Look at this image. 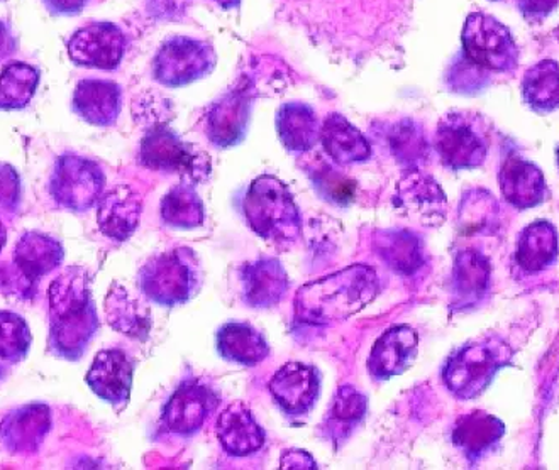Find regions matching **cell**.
I'll return each instance as SVG.
<instances>
[{
	"label": "cell",
	"mask_w": 559,
	"mask_h": 470,
	"mask_svg": "<svg viewBox=\"0 0 559 470\" xmlns=\"http://www.w3.org/2000/svg\"><path fill=\"white\" fill-rule=\"evenodd\" d=\"M141 208L140 195L129 186L110 190L98 204V227L107 238L126 241L140 226Z\"/></svg>",
	"instance_id": "25"
},
{
	"label": "cell",
	"mask_w": 559,
	"mask_h": 470,
	"mask_svg": "<svg viewBox=\"0 0 559 470\" xmlns=\"http://www.w3.org/2000/svg\"><path fill=\"white\" fill-rule=\"evenodd\" d=\"M512 358L514 350L502 337L473 340L448 359L442 381L457 399L478 398Z\"/></svg>",
	"instance_id": "4"
},
{
	"label": "cell",
	"mask_w": 559,
	"mask_h": 470,
	"mask_svg": "<svg viewBox=\"0 0 559 470\" xmlns=\"http://www.w3.org/2000/svg\"><path fill=\"white\" fill-rule=\"evenodd\" d=\"M138 281L144 297L171 309L183 305L201 291L204 272L192 249L178 248L147 261Z\"/></svg>",
	"instance_id": "5"
},
{
	"label": "cell",
	"mask_w": 559,
	"mask_h": 470,
	"mask_svg": "<svg viewBox=\"0 0 559 470\" xmlns=\"http://www.w3.org/2000/svg\"><path fill=\"white\" fill-rule=\"evenodd\" d=\"M559 253V238L555 226L537 220L519 236L515 264L525 276L539 275L555 263Z\"/></svg>",
	"instance_id": "28"
},
{
	"label": "cell",
	"mask_w": 559,
	"mask_h": 470,
	"mask_svg": "<svg viewBox=\"0 0 559 470\" xmlns=\"http://www.w3.org/2000/svg\"><path fill=\"white\" fill-rule=\"evenodd\" d=\"M556 159H558V166H559V147L556 149Z\"/></svg>",
	"instance_id": "47"
},
{
	"label": "cell",
	"mask_w": 559,
	"mask_h": 470,
	"mask_svg": "<svg viewBox=\"0 0 559 470\" xmlns=\"http://www.w3.org/2000/svg\"><path fill=\"white\" fill-rule=\"evenodd\" d=\"M419 335L408 325L389 328L374 342L368 359V371L378 381L401 376L417 359Z\"/></svg>",
	"instance_id": "18"
},
{
	"label": "cell",
	"mask_w": 559,
	"mask_h": 470,
	"mask_svg": "<svg viewBox=\"0 0 559 470\" xmlns=\"http://www.w3.org/2000/svg\"><path fill=\"white\" fill-rule=\"evenodd\" d=\"M463 51L469 63L487 72L512 73L518 69L519 48L506 24L488 14H469L463 27Z\"/></svg>",
	"instance_id": "7"
},
{
	"label": "cell",
	"mask_w": 559,
	"mask_h": 470,
	"mask_svg": "<svg viewBox=\"0 0 559 470\" xmlns=\"http://www.w3.org/2000/svg\"><path fill=\"white\" fill-rule=\"evenodd\" d=\"M140 161L150 170L178 173L187 183H202L211 174L209 156L167 128L147 132L141 141Z\"/></svg>",
	"instance_id": "8"
},
{
	"label": "cell",
	"mask_w": 559,
	"mask_h": 470,
	"mask_svg": "<svg viewBox=\"0 0 559 470\" xmlns=\"http://www.w3.org/2000/svg\"><path fill=\"white\" fill-rule=\"evenodd\" d=\"M219 401V393L211 384L201 379L183 381L163 410V425L174 435L190 438L204 429Z\"/></svg>",
	"instance_id": "11"
},
{
	"label": "cell",
	"mask_w": 559,
	"mask_h": 470,
	"mask_svg": "<svg viewBox=\"0 0 559 470\" xmlns=\"http://www.w3.org/2000/svg\"><path fill=\"white\" fill-rule=\"evenodd\" d=\"M85 4H87V0H46V5L51 11L61 12V14L79 12Z\"/></svg>",
	"instance_id": "43"
},
{
	"label": "cell",
	"mask_w": 559,
	"mask_h": 470,
	"mask_svg": "<svg viewBox=\"0 0 559 470\" xmlns=\"http://www.w3.org/2000/svg\"><path fill=\"white\" fill-rule=\"evenodd\" d=\"M491 285V264L475 249H463L454 257L451 275V309L468 312L487 300Z\"/></svg>",
	"instance_id": "17"
},
{
	"label": "cell",
	"mask_w": 559,
	"mask_h": 470,
	"mask_svg": "<svg viewBox=\"0 0 559 470\" xmlns=\"http://www.w3.org/2000/svg\"><path fill=\"white\" fill-rule=\"evenodd\" d=\"M270 393L280 410L288 417L309 413L321 395V373L304 362H288L270 381Z\"/></svg>",
	"instance_id": "13"
},
{
	"label": "cell",
	"mask_w": 559,
	"mask_h": 470,
	"mask_svg": "<svg viewBox=\"0 0 559 470\" xmlns=\"http://www.w3.org/2000/svg\"><path fill=\"white\" fill-rule=\"evenodd\" d=\"M122 109V91L107 80H84L73 94V110L85 122L98 128L116 124Z\"/></svg>",
	"instance_id": "24"
},
{
	"label": "cell",
	"mask_w": 559,
	"mask_h": 470,
	"mask_svg": "<svg viewBox=\"0 0 559 470\" xmlns=\"http://www.w3.org/2000/svg\"><path fill=\"white\" fill-rule=\"evenodd\" d=\"M390 153L408 170H417L429 156V144L424 136V129L413 119L390 125L386 136Z\"/></svg>",
	"instance_id": "35"
},
{
	"label": "cell",
	"mask_w": 559,
	"mask_h": 470,
	"mask_svg": "<svg viewBox=\"0 0 559 470\" xmlns=\"http://www.w3.org/2000/svg\"><path fill=\"white\" fill-rule=\"evenodd\" d=\"M20 204V178L9 165H0V208L15 210Z\"/></svg>",
	"instance_id": "41"
},
{
	"label": "cell",
	"mask_w": 559,
	"mask_h": 470,
	"mask_svg": "<svg viewBox=\"0 0 559 470\" xmlns=\"http://www.w3.org/2000/svg\"><path fill=\"white\" fill-rule=\"evenodd\" d=\"M253 110V92L250 82H241L217 98L209 109L205 132L214 146L226 149L245 140Z\"/></svg>",
	"instance_id": "12"
},
{
	"label": "cell",
	"mask_w": 559,
	"mask_h": 470,
	"mask_svg": "<svg viewBox=\"0 0 559 470\" xmlns=\"http://www.w3.org/2000/svg\"><path fill=\"white\" fill-rule=\"evenodd\" d=\"M519 9L527 21H540L548 17L559 5V0H518Z\"/></svg>",
	"instance_id": "42"
},
{
	"label": "cell",
	"mask_w": 559,
	"mask_h": 470,
	"mask_svg": "<svg viewBox=\"0 0 559 470\" xmlns=\"http://www.w3.org/2000/svg\"><path fill=\"white\" fill-rule=\"evenodd\" d=\"M219 4H223L224 8H233V5L238 4V0H216Z\"/></svg>",
	"instance_id": "46"
},
{
	"label": "cell",
	"mask_w": 559,
	"mask_h": 470,
	"mask_svg": "<svg viewBox=\"0 0 559 470\" xmlns=\"http://www.w3.org/2000/svg\"><path fill=\"white\" fill-rule=\"evenodd\" d=\"M106 186V174L97 162L67 155L58 159L51 178V195L60 207L87 212L97 204Z\"/></svg>",
	"instance_id": "10"
},
{
	"label": "cell",
	"mask_w": 559,
	"mask_h": 470,
	"mask_svg": "<svg viewBox=\"0 0 559 470\" xmlns=\"http://www.w3.org/2000/svg\"><path fill=\"white\" fill-rule=\"evenodd\" d=\"M216 67V51L209 43L174 36L156 53L153 73L165 87H183L204 79Z\"/></svg>",
	"instance_id": "9"
},
{
	"label": "cell",
	"mask_w": 559,
	"mask_h": 470,
	"mask_svg": "<svg viewBox=\"0 0 559 470\" xmlns=\"http://www.w3.org/2000/svg\"><path fill=\"white\" fill-rule=\"evenodd\" d=\"M216 347L221 358L231 364L253 367L270 355L265 335L253 325L231 322L217 330Z\"/></svg>",
	"instance_id": "27"
},
{
	"label": "cell",
	"mask_w": 559,
	"mask_h": 470,
	"mask_svg": "<svg viewBox=\"0 0 559 470\" xmlns=\"http://www.w3.org/2000/svg\"><path fill=\"white\" fill-rule=\"evenodd\" d=\"M393 204L423 226H441L447 220V195L438 181L416 170L399 183Z\"/></svg>",
	"instance_id": "15"
},
{
	"label": "cell",
	"mask_w": 559,
	"mask_h": 470,
	"mask_svg": "<svg viewBox=\"0 0 559 470\" xmlns=\"http://www.w3.org/2000/svg\"><path fill=\"white\" fill-rule=\"evenodd\" d=\"M500 190L507 204L519 210L537 207L549 198L545 174L534 162L511 153L500 168Z\"/></svg>",
	"instance_id": "20"
},
{
	"label": "cell",
	"mask_w": 559,
	"mask_h": 470,
	"mask_svg": "<svg viewBox=\"0 0 559 470\" xmlns=\"http://www.w3.org/2000/svg\"><path fill=\"white\" fill-rule=\"evenodd\" d=\"M522 98L537 113L559 109V63L540 61L525 72L522 79Z\"/></svg>",
	"instance_id": "31"
},
{
	"label": "cell",
	"mask_w": 559,
	"mask_h": 470,
	"mask_svg": "<svg viewBox=\"0 0 559 470\" xmlns=\"http://www.w3.org/2000/svg\"><path fill=\"white\" fill-rule=\"evenodd\" d=\"M15 39L12 38L11 31L0 21V61L11 57L14 53Z\"/></svg>",
	"instance_id": "44"
},
{
	"label": "cell",
	"mask_w": 559,
	"mask_h": 470,
	"mask_svg": "<svg viewBox=\"0 0 559 470\" xmlns=\"http://www.w3.org/2000/svg\"><path fill=\"white\" fill-rule=\"evenodd\" d=\"M367 396L353 386H343L333 399L331 410L325 417L324 433L331 441H344L364 423L367 417Z\"/></svg>",
	"instance_id": "32"
},
{
	"label": "cell",
	"mask_w": 559,
	"mask_h": 470,
	"mask_svg": "<svg viewBox=\"0 0 559 470\" xmlns=\"http://www.w3.org/2000/svg\"><path fill=\"white\" fill-rule=\"evenodd\" d=\"M239 282L241 300L254 310L273 309L287 297L288 276L278 260L263 257L246 263L239 272Z\"/></svg>",
	"instance_id": "19"
},
{
	"label": "cell",
	"mask_w": 559,
	"mask_h": 470,
	"mask_svg": "<svg viewBox=\"0 0 559 470\" xmlns=\"http://www.w3.org/2000/svg\"><path fill=\"white\" fill-rule=\"evenodd\" d=\"M204 204L189 183L178 184L162 200V220L177 230H192L204 224Z\"/></svg>",
	"instance_id": "34"
},
{
	"label": "cell",
	"mask_w": 559,
	"mask_h": 470,
	"mask_svg": "<svg viewBox=\"0 0 559 470\" xmlns=\"http://www.w3.org/2000/svg\"><path fill=\"white\" fill-rule=\"evenodd\" d=\"M5 241H8V232H5L4 224L0 220V251L4 249Z\"/></svg>",
	"instance_id": "45"
},
{
	"label": "cell",
	"mask_w": 559,
	"mask_h": 470,
	"mask_svg": "<svg viewBox=\"0 0 559 470\" xmlns=\"http://www.w3.org/2000/svg\"><path fill=\"white\" fill-rule=\"evenodd\" d=\"M503 435L506 425L499 418L491 417L485 411H473L457 420L451 441L454 447L462 451L463 457L475 466L485 457L491 456V451L497 450Z\"/></svg>",
	"instance_id": "21"
},
{
	"label": "cell",
	"mask_w": 559,
	"mask_h": 470,
	"mask_svg": "<svg viewBox=\"0 0 559 470\" xmlns=\"http://www.w3.org/2000/svg\"><path fill=\"white\" fill-rule=\"evenodd\" d=\"M51 426L48 407L29 405L11 411L0 423V442L12 454H33Z\"/></svg>",
	"instance_id": "23"
},
{
	"label": "cell",
	"mask_w": 559,
	"mask_h": 470,
	"mask_svg": "<svg viewBox=\"0 0 559 470\" xmlns=\"http://www.w3.org/2000/svg\"><path fill=\"white\" fill-rule=\"evenodd\" d=\"M318 113L302 103H290L276 112V132L280 141L290 153H306L321 141Z\"/></svg>",
	"instance_id": "29"
},
{
	"label": "cell",
	"mask_w": 559,
	"mask_h": 470,
	"mask_svg": "<svg viewBox=\"0 0 559 470\" xmlns=\"http://www.w3.org/2000/svg\"><path fill=\"white\" fill-rule=\"evenodd\" d=\"M487 121L468 112L442 117L436 132V150L442 165L453 171L475 170L488 156Z\"/></svg>",
	"instance_id": "6"
},
{
	"label": "cell",
	"mask_w": 559,
	"mask_h": 470,
	"mask_svg": "<svg viewBox=\"0 0 559 470\" xmlns=\"http://www.w3.org/2000/svg\"><path fill=\"white\" fill-rule=\"evenodd\" d=\"M319 143L324 147L329 158L340 166L356 165L371 158V146L364 132L358 131L340 113H331L322 122Z\"/></svg>",
	"instance_id": "26"
},
{
	"label": "cell",
	"mask_w": 559,
	"mask_h": 470,
	"mask_svg": "<svg viewBox=\"0 0 559 470\" xmlns=\"http://www.w3.org/2000/svg\"><path fill=\"white\" fill-rule=\"evenodd\" d=\"M251 229L276 248H290L302 232L299 208L294 195L278 178L258 177L246 192L242 204Z\"/></svg>",
	"instance_id": "2"
},
{
	"label": "cell",
	"mask_w": 559,
	"mask_h": 470,
	"mask_svg": "<svg viewBox=\"0 0 559 470\" xmlns=\"http://www.w3.org/2000/svg\"><path fill=\"white\" fill-rule=\"evenodd\" d=\"M493 2H496V0H493Z\"/></svg>",
	"instance_id": "48"
},
{
	"label": "cell",
	"mask_w": 559,
	"mask_h": 470,
	"mask_svg": "<svg viewBox=\"0 0 559 470\" xmlns=\"http://www.w3.org/2000/svg\"><path fill=\"white\" fill-rule=\"evenodd\" d=\"M31 332L26 321L12 312H0V359L23 361L29 352Z\"/></svg>",
	"instance_id": "39"
},
{
	"label": "cell",
	"mask_w": 559,
	"mask_h": 470,
	"mask_svg": "<svg viewBox=\"0 0 559 470\" xmlns=\"http://www.w3.org/2000/svg\"><path fill=\"white\" fill-rule=\"evenodd\" d=\"M134 362L124 350L109 349L98 352L85 379L98 398L116 410H124L131 398Z\"/></svg>",
	"instance_id": "16"
},
{
	"label": "cell",
	"mask_w": 559,
	"mask_h": 470,
	"mask_svg": "<svg viewBox=\"0 0 559 470\" xmlns=\"http://www.w3.org/2000/svg\"><path fill=\"white\" fill-rule=\"evenodd\" d=\"M377 294L373 269L353 266L299 291V316L306 321H337L364 309Z\"/></svg>",
	"instance_id": "3"
},
{
	"label": "cell",
	"mask_w": 559,
	"mask_h": 470,
	"mask_svg": "<svg viewBox=\"0 0 559 470\" xmlns=\"http://www.w3.org/2000/svg\"><path fill=\"white\" fill-rule=\"evenodd\" d=\"M460 232L465 236H491L499 229V204L487 190L466 193L460 204Z\"/></svg>",
	"instance_id": "33"
},
{
	"label": "cell",
	"mask_w": 559,
	"mask_h": 470,
	"mask_svg": "<svg viewBox=\"0 0 559 470\" xmlns=\"http://www.w3.org/2000/svg\"><path fill=\"white\" fill-rule=\"evenodd\" d=\"M386 242H380V256L401 275H413L424 263L423 244L414 233H383Z\"/></svg>",
	"instance_id": "37"
},
{
	"label": "cell",
	"mask_w": 559,
	"mask_h": 470,
	"mask_svg": "<svg viewBox=\"0 0 559 470\" xmlns=\"http://www.w3.org/2000/svg\"><path fill=\"white\" fill-rule=\"evenodd\" d=\"M312 183H314L319 196L331 205L348 207L355 198V181L344 177L331 166H324L321 170L316 171Z\"/></svg>",
	"instance_id": "40"
},
{
	"label": "cell",
	"mask_w": 559,
	"mask_h": 470,
	"mask_svg": "<svg viewBox=\"0 0 559 470\" xmlns=\"http://www.w3.org/2000/svg\"><path fill=\"white\" fill-rule=\"evenodd\" d=\"M61 261H63V248L60 242L41 232L24 233L14 249L15 267L31 282L38 281L41 276L57 269Z\"/></svg>",
	"instance_id": "30"
},
{
	"label": "cell",
	"mask_w": 559,
	"mask_h": 470,
	"mask_svg": "<svg viewBox=\"0 0 559 470\" xmlns=\"http://www.w3.org/2000/svg\"><path fill=\"white\" fill-rule=\"evenodd\" d=\"M126 36L116 24L94 23L76 31L69 43L73 63L88 69H118L126 51Z\"/></svg>",
	"instance_id": "14"
},
{
	"label": "cell",
	"mask_w": 559,
	"mask_h": 470,
	"mask_svg": "<svg viewBox=\"0 0 559 470\" xmlns=\"http://www.w3.org/2000/svg\"><path fill=\"white\" fill-rule=\"evenodd\" d=\"M97 330L91 278L82 267L67 269L49 287V350L79 361Z\"/></svg>",
	"instance_id": "1"
},
{
	"label": "cell",
	"mask_w": 559,
	"mask_h": 470,
	"mask_svg": "<svg viewBox=\"0 0 559 470\" xmlns=\"http://www.w3.org/2000/svg\"><path fill=\"white\" fill-rule=\"evenodd\" d=\"M216 430L217 438L229 456L250 457L265 447V430L242 402H233L221 413Z\"/></svg>",
	"instance_id": "22"
},
{
	"label": "cell",
	"mask_w": 559,
	"mask_h": 470,
	"mask_svg": "<svg viewBox=\"0 0 559 470\" xmlns=\"http://www.w3.org/2000/svg\"><path fill=\"white\" fill-rule=\"evenodd\" d=\"M107 310H109L107 312L109 322L116 330L131 335V337H140L141 340L146 337L150 321L146 316L141 315L140 310H136V303L129 300L128 294L121 288H114L110 291Z\"/></svg>",
	"instance_id": "38"
},
{
	"label": "cell",
	"mask_w": 559,
	"mask_h": 470,
	"mask_svg": "<svg viewBox=\"0 0 559 470\" xmlns=\"http://www.w3.org/2000/svg\"><path fill=\"white\" fill-rule=\"evenodd\" d=\"M38 83L39 72L29 64H8L0 72V109L21 110L29 106Z\"/></svg>",
	"instance_id": "36"
}]
</instances>
